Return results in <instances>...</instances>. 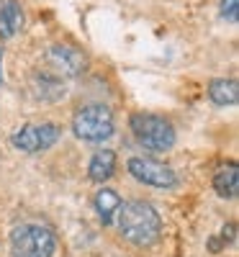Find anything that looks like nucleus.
Masks as SVG:
<instances>
[{"label":"nucleus","mask_w":239,"mask_h":257,"mask_svg":"<svg viewBox=\"0 0 239 257\" xmlns=\"http://www.w3.org/2000/svg\"><path fill=\"white\" fill-rule=\"evenodd\" d=\"M208 98L216 103V105H234L236 103V98H239V90H236V82L234 80H226V77H221V80H211V85H208Z\"/></svg>","instance_id":"ddd939ff"},{"label":"nucleus","mask_w":239,"mask_h":257,"mask_svg":"<svg viewBox=\"0 0 239 257\" xmlns=\"http://www.w3.org/2000/svg\"><path fill=\"white\" fill-rule=\"evenodd\" d=\"M126 170L134 180H139L144 185H152V188H165L167 190V188H172L178 183L175 170L167 167L165 162L152 160V157H132L126 162Z\"/></svg>","instance_id":"39448f33"},{"label":"nucleus","mask_w":239,"mask_h":257,"mask_svg":"<svg viewBox=\"0 0 239 257\" xmlns=\"http://www.w3.org/2000/svg\"><path fill=\"white\" fill-rule=\"evenodd\" d=\"M57 139H59V128L54 123H26L13 132L11 144L26 155H36L49 149Z\"/></svg>","instance_id":"423d86ee"},{"label":"nucleus","mask_w":239,"mask_h":257,"mask_svg":"<svg viewBox=\"0 0 239 257\" xmlns=\"http://www.w3.org/2000/svg\"><path fill=\"white\" fill-rule=\"evenodd\" d=\"M113 173H116V152L113 149H98L88 165V178L103 185Z\"/></svg>","instance_id":"9d476101"},{"label":"nucleus","mask_w":239,"mask_h":257,"mask_svg":"<svg viewBox=\"0 0 239 257\" xmlns=\"http://www.w3.org/2000/svg\"><path fill=\"white\" fill-rule=\"evenodd\" d=\"M72 132L77 139L90 142V144H100L105 139H111L116 132V121H113L111 108H105L100 103L82 105L72 116Z\"/></svg>","instance_id":"7ed1b4c3"},{"label":"nucleus","mask_w":239,"mask_h":257,"mask_svg":"<svg viewBox=\"0 0 239 257\" xmlns=\"http://www.w3.org/2000/svg\"><path fill=\"white\" fill-rule=\"evenodd\" d=\"M0 82H3V47H0Z\"/></svg>","instance_id":"2eb2a0df"},{"label":"nucleus","mask_w":239,"mask_h":257,"mask_svg":"<svg viewBox=\"0 0 239 257\" xmlns=\"http://www.w3.org/2000/svg\"><path fill=\"white\" fill-rule=\"evenodd\" d=\"M221 16L231 24H236L239 18V0H221Z\"/></svg>","instance_id":"4468645a"},{"label":"nucleus","mask_w":239,"mask_h":257,"mask_svg":"<svg viewBox=\"0 0 239 257\" xmlns=\"http://www.w3.org/2000/svg\"><path fill=\"white\" fill-rule=\"evenodd\" d=\"M129 126H132L137 142L144 149H149V152H167V149H172V144H175V128H172V123L162 116L134 113Z\"/></svg>","instance_id":"20e7f679"},{"label":"nucleus","mask_w":239,"mask_h":257,"mask_svg":"<svg viewBox=\"0 0 239 257\" xmlns=\"http://www.w3.org/2000/svg\"><path fill=\"white\" fill-rule=\"evenodd\" d=\"M116 216H118V234L126 242H132L137 247L155 244L157 237H160V231H162L160 213L155 211V206H149L144 201L121 203Z\"/></svg>","instance_id":"f257e3e1"},{"label":"nucleus","mask_w":239,"mask_h":257,"mask_svg":"<svg viewBox=\"0 0 239 257\" xmlns=\"http://www.w3.org/2000/svg\"><path fill=\"white\" fill-rule=\"evenodd\" d=\"M213 190L219 193L221 198H234L236 196V190H239V170L234 162L224 165L216 170V175H213Z\"/></svg>","instance_id":"f8f14e48"},{"label":"nucleus","mask_w":239,"mask_h":257,"mask_svg":"<svg viewBox=\"0 0 239 257\" xmlns=\"http://www.w3.org/2000/svg\"><path fill=\"white\" fill-rule=\"evenodd\" d=\"M26 24L24 8L18 0H3L0 3V39H11L16 36Z\"/></svg>","instance_id":"6e6552de"},{"label":"nucleus","mask_w":239,"mask_h":257,"mask_svg":"<svg viewBox=\"0 0 239 257\" xmlns=\"http://www.w3.org/2000/svg\"><path fill=\"white\" fill-rule=\"evenodd\" d=\"M121 203H124L121 196H118L116 190H111V188H100V190L95 193V198H93V206H95V211H98V219H100L105 226L113 224Z\"/></svg>","instance_id":"9b49d317"},{"label":"nucleus","mask_w":239,"mask_h":257,"mask_svg":"<svg viewBox=\"0 0 239 257\" xmlns=\"http://www.w3.org/2000/svg\"><path fill=\"white\" fill-rule=\"evenodd\" d=\"M57 239L44 224H18L11 231V254L13 257H54Z\"/></svg>","instance_id":"f03ea898"},{"label":"nucleus","mask_w":239,"mask_h":257,"mask_svg":"<svg viewBox=\"0 0 239 257\" xmlns=\"http://www.w3.org/2000/svg\"><path fill=\"white\" fill-rule=\"evenodd\" d=\"M31 88L41 100H59L64 95V82L54 72H36L31 77Z\"/></svg>","instance_id":"1a4fd4ad"},{"label":"nucleus","mask_w":239,"mask_h":257,"mask_svg":"<svg viewBox=\"0 0 239 257\" xmlns=\"http://www.w3.org/2000/svg\"><path fill=\"white\" fill-rule=\"evenodd\" d=\"M47 62H49L52 72L59 77H77L88 67V57L77 47H70V44H54L47 52Z\"/></svg>","instance_id":"0eeeda50"}]
</instances>
